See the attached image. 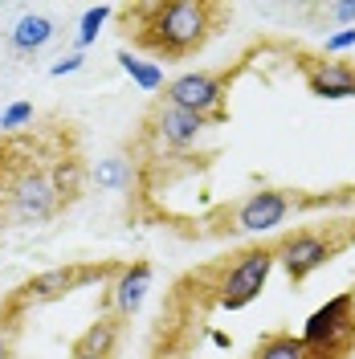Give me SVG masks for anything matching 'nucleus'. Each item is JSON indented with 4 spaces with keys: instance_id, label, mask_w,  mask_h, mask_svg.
<instances>
[{
    "instance_id": "8",
    "label": "nucleus",
    "mask_w": 355,
    "mask_h": 359,
    "mask_svg": "<svg viewBox=\"0 0 355 359\" xmlns=\"http://www.w3.org/2000/svg\"><path fill=\"white\" fill-rule=\"evenodd\" d=\"M4 212H8V221H17V224L53 221V217L62 212V201H58V192H53V184H49V172H41V168H25L21 176H13Z\"/></svg>"
},
{
    "instance_id": "9",
    "label": "nucleus",
    "mask_w": 355,
    "mask_h": 359,
    "mask_svg": "<svg viewBox=\"0 0 355 359\" xmlns=\"http://www.w3.org/2000/svg\"><path fill=\"white\" fill-rule=\"evenodd\" d=\"M208 127H213L208 118L188 114V111H180V107H168V102H159L156 111H152V118H147V135L156 139V147H163V151H188V147H196Z\"/></svg>"
},
{
    "instance_id": "20",
    "label": "nucleus",
    "mask_w": 355,
    "mask_h": 359,
    "mask_svg": "<svg viewBox=\"0 0 355 359\" xmlns=\"http://www.w3.org/2000/svg\"><path fill=\"white\" fill-rule=\"evenodd\" d=\"M351 49H355V29H335L323 41V57H339V53H351Z\"/></svg>"
},
{
    "instance_id": "6",
    "label": "nucleus",
    "mask_w": 355,
    "mask_h": 359,
    "mask_svg": "<svg viewBox=\"0 0 355 359\" xmlns=\"http://www.w3.org/2000/svg\"><path fill=\"white\" fill-rule=\"evenodd\" d=\"M225 94H229V82H225L221 74H213V69H184V74H176L163 86V102L180 107V111H188V114H200L208 123H221Z\"/></svg>"
},
{
    "instance_id": "22",
    "label": "nucleus",
    "mask_w": 355,
    "mask_h": 359,
    "mask_svg": "<svg viewBox=\"0 0 355 359\" xmlns=\"http://www.w3.org/2000/svg\"><path fill=\"white\" fill-rule=\"evenodd\" d=\"M327 17L339 29H355V0H335V4H327Z\"/></svg>"
},
{
    "instance_id": "24",
    "label": "nucleus",
    "mask_w": 355,
    "mask_h": 359,
    "mask_svg": "<svg viewBox=\"0 0 355 359\" xmlns=\"http://www.w3.org/2000/svg\"><path fill=\"white\" fill-rule=\"evenodd\" d=\"M213 343H217V347H233V339L225 335V331H213Z\"/></svg>"
},
{
    "instance_id": "2",
    "label": "nucleus",
    "mask_w": 355,
    "mask_h": 359,
    "mask_svg": "<svg viewBox=\"0 0 355 359\" xmlns=\"http://www.w3.org/2000/svg\"><path fill=\"white\" fill-rule=\"evenodd\" d=\"M114 273L119 266H102V262H74V266H53V269H41L37 278H29L21 282V290H13L4 298V318H13V323H21L29 311H37L45 302H58V298H66L74 290H86V286H102V282H114Z\"/></svg>"
},
{
    "instance_id": "26",
    "label": "nucleus",
    "mask_w": 355,
    "mask_h": 359,
    "mask_svg": "<svg viewBox=\"0 0 355 359\" xmlns=\"http://www.w3.org/2000/svg\"><path fill=\"white\" fill-rule=\"evenodd\" d=\"M347 294H351V306H355V286H351V290H347Z\"/></svg>"
},
{
    "instance_id": "17",
    "label": "nucleus",
    "mask_w": 355,
    "mask_h": 359,
    "mask_svg": "<svg viewBox=\"0 0 355 359\" xmlns=\"http://www.w3.org/2000/svg\"><path fill=\"white\" fill-rule=\"evenodd\" d=\"M249 359H311V351H307V343L294 331H274V335H266L253 347Z\"/></svg>"
},
{
    "instance_id": "14",
    "label": "nucleus",
    "mask_w": 355,
    "mask_h": 359,
    "mask_svg": "<svg viewBox=\"0 0 355 359\" xmlns=\"http://www.w3.org/2000/svg\"><path fill=\"white\" fill-rule=\"evenodd\" d=\"M86 180H90V172H86V163H82L78 156H62L53 168H49V184H53V192H58L62 204L78 201L82 188H86Z\"/></svg>"
},
{
    "instance_id": "23",
    "label": "nucleus",
    "mask_w": 355,
    "mask_h": 359,
    "mask_svg": "<svg viewBox=\"0 0 355 359\" xmlns=\"http://www.w3.org/2000/svg\"><path fill=\"white\" fill-rule=\"evenodd\" d=\"M86 66V57L74 49V53H66V57H58L53 66H49V78H69V74H78V69Z\"/></svg>"
},
{
    "instance_id": "13",
    "label": "nucleus",
    "mask_w": 355,
    "mask_h": 359,
    "mask_svg": "<svg viewBox=\"0 0 355 359\" xmlns=\"http://www.w3.org/2000/svg\"><path fill=\"white\" fill-rule=\"evenodd\" d=\"M119 339H123V318H114V314H98V318L90 323L86 331L78 335L74 351H86V355L111 359V355H114V347H119Z\"/></svg>"
},
{
    "instance_id": "4",
    "label": "nucleus",
    "mask_w": 355,
    "mask_h": 359,
    "mask_svg": "<svg viewBox=\"0 0 355 359\" xmlns=\"http://www.w3.org/2000/svg\"><path fill=\"white\" fill-rule=\"evenodd\" d=\"M274 245H253L237 253L229 266H225L221 282H217V302H221V311H241L249 306L257 294L266 290L269 273H274Z\"/></svg>"
},
{
    "instance_id": "16",
    "label": "nucleus",
    "mask_w": 355,
    "mask_h": 359,
    "mask_svg": "<svg viewBox=\"0 0 355 359\" xmlns=\"http://www.w3.org/2000/svg\"><path fill=\"white\" fill-rule=\"evenodd\" d=\"M90 180H94L102 192H127L131 180H135V168H131L127 156H107V159H98V163L90 168Z\"/></svg>"
},
{
    "instance_id": "19",
    "label": "nucleus",
    "mask_w": 355,
    "mask_h": 359,
    "mask_svg": "<svg viewBox=\"0 0 355 359\" xmlns=\"http://www.w3.org/2000/svg\"><path fill=\"white\" fill-rule=\"evenodd\" d=\"M37 118V111H33V102H8L4 111H0V131H25L29 123Z\"/></svg>"
},
{
    "instance_id": "21",
    "label": "nucleus",
    "mask_w": 355,
    "mask_h": 359,
    "mask_svg": "<svg viewBox=\"0 0 355 359\" xmlns=\"http://www.w3.org/2000/svg\"><path fill=\"white\" fill-rule=\"evenodd\" d=\"M17 331H21V323L0 314V359H17Z\"/></svg>"
},
{
    "instance_id": "5",
    "label": "nucleus",
    "mask_w": 355,
    "mask_h": 359,
    "mask_svg": "<svg viewBox=\"0 0 355 359\" xmlns=\"http://www.w3.org/2000/svg\"><path fill=\"white\" fill-rule=\"evenodd\" d=\"M294 208H298V196L290 188H257L245 201L233 204L229 233H237V237H266V233H274V229H282L290 221Z\"/></svg>"
},
{
    "instance_id": "12",
    "label": "nucleus",
    "mask_w": 355,
    "mask_h": 359,
    "mask_svg": "<svg viewBox=\"0 0 355 359\" xmlns=\"http://www.w3.org/2000/svg\"><path fill=\"white\" fill-rule=\"evenodd\" d=\"M53 37H58V25H53V17H45V13H25L21 21L8 29V45L17 53H25V57L45 49Z\"/></svg>"
},
{
    "instance_id": "11",
    "label": "nucleus",
    "mask_w": 355,
    "mask_h": 359,
    "mask_svg": "<svg viewBox=\"0 0 355 359\" xmlns=\"http://www.w3.org/2000/svg\"><path fill=\"white\" fill-rule=\"evenodd\" d=\"M302 62V78L307 90L323 102H343L355 98V66L347 62H327V57H298Z\"/></svg>"
},
{
    "instance_id": "10",
    "label": "nucleus",
    "mask_w": 355,
    "mask_h": 359,
    "mask_svg": "<svg viewBox=\"0 0 355 359\" xmlns=\"http://www.w3.org/2000/svg\"><path fill=\"white\" fill-rule=\"evenodd\" d=\"M147 294H152V266H147V262L119 266L111 290H107V314H114V318H123V323H127L131 314L143 311Z\"/></svg>"
},
{
    "instance_id": "1",
    "label": "nucleus",
    "mask_w": 355,
    "mask_h": 359,
    "mask_svg": "<svg viewBox=\"0 0 355 359\" xmlns=\"http://www.w3.org/2000/svg\"><path fill=\"white\" fill-rule=\"evenodd\" d=\"M131 17L139 45H147L159 57H188L213 37L221 8L208 0H156V4H135L127 21Z\"/></svg>"
},
{
    "instance_id": "15",
    "label": "nucleus",
    "mask_w": 355,
    "mask_h": 359,
    "mask_svg": "<svg viewBox=\"0 0 355 359\" xmlns=\"http://www.w3.org/2000/svg\"><path fill=\"white\" fill-rule=\"evenodd\" d=\"M114 62H119V69H123V74H127L143 94H159V90L168 86L159 62H143V57H135L131 49H119V53H114Z\"/></svg>"
},
{
    "instance_id": "7",
    "label": "nucleus",
    "mask_w": 355,
    "mask_h": 359,
    "mask_svg": "<svg viewBox=\"0 0 355 359\" xmlns=\"http://www.w3.org/2000/svg\"><path fill=\"white\" fill-rule=\"evenodd\" d=\"M343 249V241L339 237H331V233H319V229H298V233H286L278 245H274V262L286 269V278L298 286V282H307L311 273H319V269L331 262L335 253Z\"/></svg>"
},
{
    "instance_id": "3",
    "label": "nucleus",
    "mask_w": 355,
    "mask_h": 359,
    "mask_svg": "<svg viewBox=\"0 0 355 359\" xmlns=\"http://www.w3.org/2000/svg\"><path fill=\"white\" fill-rule=\"evenodd\" d=\"M302 343L311 359H343L355 347V306H351V294H335L327 298L319 311L307 318L302 327Z\"/></svg>"
},
{
    "instance_id": "18",
    "label": "nucleus",
    "mask_w": 355,
    "mask_h": 359,
    "mask_svg": "<svg viewBox=\"0 0 355 359\" xmlns=\"http://www.w3.org/2000/svg\"><path fill=\"white\" fill-rule=\"evenodd\" d=\"M111 17H114V4H94V8H86V13H82V21H78V37H74V41H78V53L98 41V33L107 29V21H111Z\"/></svg>"
},
{
    "instance_id": "25",
    "label": "nucleus",
    "mask_w": 355,
    "mask_h": 359,
    "mask_svg": "<svg viewBox=\"0 0 355 359\" xmlns=\"http://www.w3.org/2000/svg\"><path fill=\"white\" fill-rule=\"evenodd\" d=\"M69 359H102V355H86V351H74Z\"/></svg>"
}]
</instances>
